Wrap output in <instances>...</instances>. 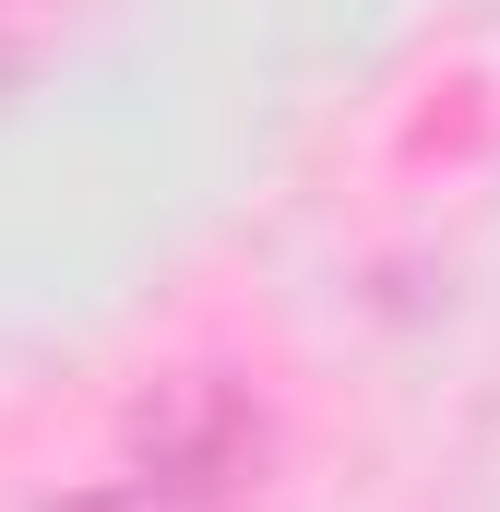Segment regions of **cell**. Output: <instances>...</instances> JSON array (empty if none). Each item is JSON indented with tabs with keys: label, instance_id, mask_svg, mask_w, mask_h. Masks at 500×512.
I'll list each match as a JSON object with an SVG mask.
<instances>
[{
	"label": "cell",
	"instance_id": "1",
	"mask_svg": "<svg viewBox=\"0 0 500 512\" xmlns=\"http://www.w3.org/2000/svg\"><path fill=\"white\" fill-rule=\"evenodd\" d=\"M120 453L143 477H179V489H227V501H239V477L262 465V405H250L227 370H167V382L131 405Z\"/></svg>",
	"mask_w": 500,
	"mask_h": 512
},
{
	"label": "cell",
	"instance_id": "2",
	"mask_svg": "<svg viewBox=\"0 0 500 512\" xmlns=\"http://www.w3.org/2000/svg\"><path fill=\"white\" fill-rule=\"evenodd\" d=\"M36 512H239L227 489H179V477H143V465H120V477H84V489H60V501Z\"/></svg>",
	"mask_w": 500,
	"mask_h": 512
},
{
	"label": "cell",
	"instance_id": "3",
	"mask_svg": "<svg viewBox=\"0 0 500 512\" xmlns=\"http://www.w3.org/2000/svg\"><path fill=\"white\" fill-rule=\"evenodd\" d=\"M0 84H12V48H0Z\"/></svg>",
	"mask_w": 500,
	"mask_h": 512
}]
</instances>
